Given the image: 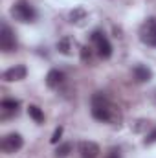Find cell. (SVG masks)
Masks as SVG:
<instances>
[{
	"mask_svg": "<svg viewBox=\"0 0 156 158\" xmlns=\"http://www.w3.org/2000/svg\"><path fill=\"white\" fill-rule=\"evenodd\" d=\"M92 116L94 119L103 121V123L112 121L114 118V107L103 92H96L92 96Z\"/></svg>",
	"mask_w": 156,
	"mask_h": 158,
	"instance_id": "obj_1",
	"label": "cell"
},
{
	"mask_svg": "<svg viewBox=\"0 0 156 158\" xmlns=\"http://www.w3.org/2000/svg\"><path fill=\"white\" fill-rule=\"evenodd\" d=\"M11 17H13L15 20L22 22V24H30V22H35V19H37V9H35L30 2H26V0H18V2H15L13 7H11Z\"/></svg>",
	"mask_w": 156,
	"mask_h": 158,
	"instance_id": "obj_2",
	"label": "cell"
},
{
	"mask_svg": "<svg viewBox=\"0 0 156 158\" xmlns=\"http://www.w3.org/2000/svg\"><path fill=\"white\" fill-rule=\"evenodd\" d=\"M90 39H92V44H94V48H96V52L101 59H110L112 57V44L103 31H99V30L92 31Z\"/></svg>",
	"mask_w": 156,
	"mask_h": 158,
	"instance_id": "obj_3",
	"label": "cell"
},
{
	"mask_svg": "<svg viewBox=\"0 0 156 158\" xmlns=\"http://www.w3.org/2000/svg\"><path fill=\"white\" fill-rule=\"evenodd\" d=\"M140 40L151 48H156V17H149L140 26Z\"/></svg>",
	"mask_w": 156,
	"mask_h": 158,
	"instance_id": "obj_4",
	"label": "cell"
},
{
	"mask_svg": "<svg viewBox=\"0 0 156 158\" xmlns=\"http://www.w3.org/2000/svg\"><path fill=\"white\" fill-rule=\"evenodd\" d=\"M22 145H24V138H22L18 132H9V134H6V136L2 138V142H0V149H2L6 155H13V153L20 151Z\"/></svg>",
	"mask_w": 156,
	"mask_h": 158,
	"instance_id": "obj_5",
	"label": "cell"
},
{
	"mask_svg": "<svg viewBox=\"0 0 156 158\" xmlns=\"http://www.w3.org/2000/svg\"><path fill=\"white\" fill-rule=\"evenodd\" d=\"M0 50L4 53H11L13 50H17V37L7 24H2L0 28Z\"/></svg>",
	"mask_w": 156,
	"mask_h": 158,
	"instance_id": "obj_6",
	"label": "cell"
},
{
	"mask_svg": "<svg viewBox=\"0 0 156 158\" xmlns=\"http://www.w3.org/2000/svg\"><path fill=\"white\" fill-rule=\"evenodd\" d=\"M77 151H79V156L81 158H97L99 156V145L92 140H83L79 142L77 145Z\"/></svg>",
	"mask_w": 156,
	"mask_h": 158,
	"instance_id": "obj_7",
	"label": "cell"
},
{
	"mask_svg": "<svg viewBox=\"0 0 156 158\" xmlns=\"http://www.w3.org/2000/svg\"><path fill=\"white\" fill-rule=\"evenodd\" d=\"M26 76H28V68H26L24 64H15V66L7 68V70L4 72V79H6L7 83L22 81V79H26Z\"/></svg>",
	"mask_w": 156,
	"mask_h": 158,
	"instance_id": "obj_8",
	"label": "cell"
},
{
	"mask_svg": "<svg viewBox=\"0 0 156 158\" xmlns=\"http://www.w3.org/2000/svg\"><path fill=\"white\" fill-rule=\"evenodd\" d=\"M18 107H20V101L18 99H2L0 103V110H2V118H9L13 114L18 112Z\"/></svg>",
	"mask_w": 156,
	"mask_h": 158,
	"instance_id": "obj_9",
	"label": "cell"
},
{
	"mask_svg": "<svg viewBox=\"0 0 156 158\" xmlns=\"http://www.w3.org/2000/svg\"><path fill=\"white\" fill-rule=\"evenodd\" d=\"M132 77L136 79L138 83H147L153 79V70L145 64H136L132 68Z\"/></svg>",
	"mask_w": 156,
	"mask_h": 158,
	"instance_id": "obj_10",
	"label": "cell"
},
{
	"mask_svg": "<svg viewBox=\"0 0 156 158\" xmlns=\"http://www.w3.org/2000/svg\"><path fill=\"white\" fill-rule=\"evenodd\" d=\"M64 72H61V70H57V68H53V70H50L48 74H46V85L50 86V88H59L63 83H64Z\"/></svg>",
	"mask_w": 156,
	"mask_h": 158,
	"instance_id": "obj_11",
	"label": "cell"
},
{
	"mask_svg": "<svg viewBox=\"0 0 156 158\" xmlns=\"http://www.w3.org/2000/svg\"><path fill=\"white\" fill-rule=\"evenodd\" d=\"M74 46H76V40L72 37H68V35H64L63 39H59V42H57V50L63 55H72L74 53Z\"/></svg>",
	"mask_w": 156,
	"mask_h": 158,
	"instance_id": "obj_12",
	"label": "cell"
},
{
	"mask_svg": "<svg viewBox=\"0 0 156 158\" xmlns=\"http://www.w3.org/2000/svg\"><path fill=\"white\" fill-rule=\"evenodd\" d=\"M68 19H70L72 24H83V20H86V11L83 7H76V9L70 11Z\"/></svg>",
	"mask_w": 156,
	"mask_h": 158,
	"instance_id": "obj_13",
	"label": "cell"
},
{
	"mask_svg": "<svg viewBox=\"0 0 156 158\" xmlns=\"http://www.w3.org/2000/svg\"><path fill=\"white\" fill-rule=\"evenodd\" d=\"M28 114H30V118L33 119L35 123H44V112L40 110V107L30 105V107H28Z\"/></svg>",
	"mask_w": 156,
	"mask_h": 158,
	"instance_id": "obj_14",
	"label": "cell"
},
{
	"mask_svg": "<svg viewBox=\"0 0 156 158\" xmlns=\"http://www.w3.org/2000/svg\"><path fill=\"white\" fill-rule=\"evenodd\" d=\"M72 149H74V145H72L70 142H64V143H61V145L55 149V156L57 158H66L72 153Z\"/></svg>",
	"mask_w": 156,
	"mask_h": 158,
	"instance_id": "obj_15",
	"label": "cell"
},
{
	"mask_svg": "<svg viewBox=\"0 0 156 158\" xmlns=\"http://www.w3.org/2000/svg\"><path fill=\"white\" fill-rule=\"evenodd\" d=\"M90 59H92V48L90 46H81V61L90 63Z\"/></svg>",
	"mask_w": 156,
	"mask_h": 158,
	"instance_id": "obj_16",
	"label": "cell"
},
{
	"mask_svg": "<svg viewBox=\"0 0 156 158\" xmlns=\"http://www.w3.org/2000/svg\"><path fill=\"white\" fill-rule=\"evenodd\" d=\"M63 131H64V129H63V127H57V129H55V132H53V136H51V140H50V142H51V143H59V142H61V136H63Z\"/></svg>",
	"mask_w": 156,
	"mask_h": 158,
	"instance_id": "obj_17",
	"label": "cell"
},
{
	"mask_svg": "<svg viewBox=\"0 0 156 158\" xmlns=\"http://www.w3.org/2000/svg\"><path fill=\"white\" fill-rule=\"evenodd\" d=\"M154 142H156V127L149 132V134H147V136H145L143 143H145V145H151V143H154Z\"/></svg>",
	"mask_w": 156,
	"mask_h": 158,
	"instance_id": "obj_18",
	"label": "cell"
},
{
	"mask_svg": "<svg viewBox=\"0 0 156 158\" xmlns=\"http://www.w3.org/2000/svg\"><path fill=\"white\" fill-rule=\"evenodd\" d=\"M105 158H121V153H119V149H110Z\"/></svg>",
	"mask_w": 156,
	"mask_h": 158,
	"instance_id": "obj_19",
	"label": "cell"
}]
</instances>
